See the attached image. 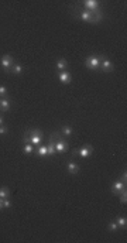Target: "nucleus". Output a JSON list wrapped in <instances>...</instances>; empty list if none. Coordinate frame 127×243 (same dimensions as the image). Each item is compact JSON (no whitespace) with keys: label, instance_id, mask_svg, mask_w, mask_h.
<instances>
[{"label":"nucleus","instance_id":"0eeeda50","mask_svg":"<svg viewBox=\"0 0 127 243\" xmlns=\"http://www.w3.org/2000/svg\"><path fill=\"white\" fill-rule=\"evenodd\" d=\"M85 6H86V10H89V11H96V10H99V2H96V0H86L85 2Z\"/></svg>","mask_w":127,"mask_h":243},{"label":"nucleus","instance_id":"bb28decb","mask_svg":"<svg viewBox=\"0 0 127 243\" xmlns=\"http://www.w3.org/2000/svg\"><path fill=\"white\" fill-rule=\"evenodd\" d=\"M2 208H3V199L0 198V209H2Z\"/></svg>","mask_w":127,"mask_h":243},{"label":"nucleus","instance_id":"412c9836","mask_svg":"<svg viewBox=\"0 0 127 243\" xmlns=\"http://www.w3.org/2000/svg\"><path fill=\"white\" fill-rule=\"evenodd\" d=\"M11 68H13V72L14 73H21L23 72V65L21 64H14Z\"/></svg>","mask_w":127,"mask_h":243},{"label":"nucleus","instance_id":"cd10ccee","mask_svg":"<svg viewBox=\"0 0 127 243\" xmlns=\"http://www.w3.org/2000/svg\"><path fill=\"white\" fill-rule=\"evenodd\" d=\"M2 124H3V117L0 116V126H2Z\"/></svg>","mask_w":127,"mask_h":243},{"label":"nucleus","instance_id":"4be33fe9","mask_svg":"<svg viewBox=\"0 0 127 243\" xmlns=\"http://www.w3.org/2000/svg\"><path fill=\"white\" fill-rule=\"evenodd\" d=\"M62 133H64L65 136H71V134H72V129H71L69 126H64V129H62Z\"/></svg>","mask_w":127,"mask_h":243},{"label":"nucleus","instance_id":"393cba45","mask_svg":"<svg viewBox=\"0 0 127 243\" xmlns=\"http://www.w3.org/2000/svg\"><path fill=\"white\" fill-rule=\"evenodd\" d=\"M6 92H7V89H6V86H3V85H0V96H4Z\"/></svg>","mask_w":127,"mask_h":243},{"label":"nucleus","instance_id":"39448f33","mask_svg":"<svg viewBox=\"0 0 127 243\" xmlns=\"http://www.w3.org/2000/svg\"><path fill=\"white\" fill-rule=\"evenodd\" d=\"M51 140H52V138H51ZM54 146H55V151L56 153H64L65 150H66V147H68L66 143H65L64 140H56V141H54Z\"/></svg>","mask_w":127,"mask_h":243},{"label":"nucleus","instance_id":"a878e982","mask_svg":"<svg viewBox=\"0 0 127 243\" xmlns=\"http://www.w3.org/2000/svg\"><path fill=\"white\" fill-rule=\"evenodd\" d=\"M126 177H127V175H126V171H124V172H123V174H121V180H120V181H121V182H123V184H124V185H126V181H127V178H126Z\"/></svg>","mask_w":127,"mask_h":243},{"label":"nucleus","instance_id":"4468645a","mask_svg":"<svg viewBox=\"0 0 127 243\" xmlns=\"http://www.w3.org/2000/svg\"><path fill=\"white\" fill-rule=\"evenodd\" d=\"M116 223H117V226H119V228L126 229V226H127V219H126L124 216H119L117 219H116Z\"/></svg>","mask_w":127,"mask_h":243},{"label":"nucleus","instance_id":"5701e85b","mask_svg":"<svg viewBox=\"0 0 127 243\" xmlns=\"http://www.w3.org/2000/svg\"><path fill=\"white\" fill-rule=\"evenodd\" d=\"M11 206V201H8V198L3 199V208H10Z\"/></svg>","mask_w":127,"mask_h":243},{"label":"nucleus","instance_id":"aec40b11","mask_svg":"<svg viewBox=\"0 0 127 243\" xmlns=\"http://www.w3.org/2000/svg\"><path fill=\"white\" fill-rule=\"evenodd\" d=\"M107 229H109L110 232H116L119 229L117 223H116V220H112V222H109V225H107Z\"/></svg>","mask_w":127,"mask_h":243},{"label":"nucleus","instance_id":"f03ea898","mask_svg":"<svg viewBox=\"0 0 127 243\" xmlns=\"http://www.w3.org/2000/svg\"><path fill=\"white\" fill-rule=\"evenodd\" d=\"M85 64H86V68H89V69H98V68H100V59L98 57L92 55V57H87Z\"/></svg>","mask_w":127,"mask_h":243},{"label":"nucleus","instance_id":"1a4fd4ad","mask_svg":"<svg viewBox=\"0 0 127 243\" xmlns=\"http://www.w3.org/2000/svg\"><path fill=\"white\" fill-rule=\"evenodd\" d=\"M81 20L82 21H86V23L93 21V13L92 11H89V10H83L81 13Z\"/></svg>","mask_w":127,"mask_h":243},{"label":"nucleus","instance_id":"6ab92c4d","mask_svg":"<svg viewBox=\"0 0 127 243\" xmlns=\"http://www.w3.org/2000/svg\"><path fill=\"white\" fill-rule=\"evenodd\" d=\"M47 150H48V154H51V155H54V154H55V146H54V141L52 140H51L50 141V144H48V146H47Z\"/></svg>","mask_w":127,"mask_h":243},{"label":"nucleus","instance_id":"f257e3e1","mask_svg":"<svg viewBox=\"0 0 127 243\" xmlns=\"http://www.w3.org/2000/svg\"><path fill=\"white\" fill-rule=\"evenodd\" d=\"M41 140H42L41 130H38V129L31 130V132H30V136H28V141H30V144H33L34 147H35V146H40V144H41Z\"/></svg>","mask_w":127,"mask_h":243},{"label":"nucleus","instance_id":"423d86ee","mask_svg":"<svg viewBox=\"0 0 127 243\" xmlns=\"http://www.w3.org/2000/svg\"><path fill=\"white\" fill-rule=\"evenodd\" d=\"M59 81L62 82V84H69L71 81H72V76H71V73L68 72V71H61L58 75Z\"/></svg>","mask_w":127,"mask_h":243},{"label":"nucleus","instance_id":"20e7f679","mask_svg":"<svg viewBox=\"0 0 127 243\" xmlns=\"http://www.w3.org/2000/svg\"><path fill=\"white\" fill-rule=\"evenodd\" d=\"M92 151H93L92 146H85V147H82L81 150H78V154H79V157L86 158V157H89V155L92 154Z\"/></svg>","mask_w":127,"mask_h":243},{"label":"nucleus","instance_id":"9d476101","mask_svg":"<svg viewBox=\"0 0 127 243\" xmlns=\"http://www.w3.org/2000/svg\"><path fill=\"white\" fill-rule=\"evenodd\" d=\"M10 106H11V103H10V100H8V99H6V98L0 99V110L7 112V110L10 109Z\"/></svg>","mask_w":127,"mask_h":243},{"label":"nucleus","instance_id":"f8f14e48","mask_svg":"<svg viewBox=\"0 0 127 243\" xmlns=\"http://www.w3.org/2000/svg\"><path fill=\"white\" fill-rule=\"evenodd\" d=\"M100 67L103 68L104 71H113V64L109 61V59H103V61H100Z\"/></svg>","mask_w":127,"mask_h":243},{"label":"nucleus","instance_id":"dca6fc26","mask_svg":"<svg viewBox=\"0 0 127 243\" xmlns=\"http://www.w3.org/2000/svg\"><path fill=\"white\" fill-rule=\"evenodd\" d=\"M37 154H38L40 157H45V155H48L47 146H38V150H37Z\"/></svg>","mask_w":127,"mask_h":243},{"label":"nucleus","instance_id":"7ed1b4c3","mask_svg":"<svg viewBox=\"0 0 127 243\" xmlns=\"http://www.w3.org/2000/svg\"><path fill=\"white\" fill-rule=\"evenodd\" d=\"M0 65H2L4 69H10L11 67L14 65V59L11 55H4L2 58V61H0Z\"/></svg>","mask_w":127,"mask_h":243},{"label":"nucleus","instance_id":"a211bd4d","mask_svg":"<svg viewBox=\"0 0 127 243\" xmlns=\"http://www.w3.org/2000/svg\"><path fill=\"white\" fill-rule=\"evenodd\" d=\"M119 194H120V202L126 205V203H127V191H126V189H121Z\"/></svg>","mask_w":127,"mask_h":243},{"label":"nucleus","instance_id":"9b49d317","mask_svg":"<svg viewBox=\"0 0 127 243\" xmlns=\"http://www.w3.org/2000/svg\"><path fill=\"white\" fill-rule=\"evenodd\" d=\"M121 189H124V184L121 182V181H117V182H114L112 185V192L113 194H119Z\"/></svg>","mask_w":127,"mask_h":243},{"label":"nucleus","instance_id":"6e6552de","mask_svg":"<svg viewBox=\"0 0 127 243\" xmlns=\"http://www.w3.org/2000/svg\"><path fill=\"white\" fill-rule=\"evenodd\" d=\"M66 170H68V172H71V174H78L79 172V165L75 163V161H69V163L66 164Z\"/></svg>","mask_w":127,"mask_h":243},{"label":"nucleus","instance_id":"b1692460","mask_svg":"<svg viewBox=\"0 0 127 243\" xmlns=\"http://www.w3.org/2000/svg\"><path fill=\"white\" fill-rule=\"evenodd\" d=\"M6 133H7V127L2 124V126H0V136H4Z\"/></svg>","mask_w":127,"mask_h":243},{"label":"nucleus","instance_id":"f3484780","mask_svg":"<svg viewBox=\"0 0 127 243\" xmlns=\"http://www.w3.org/2000/svg\"><path fill=\"white\" fill-rule=\"evenodd\" d=\"M23 151L25 153V154H31V153H34V146L30 143L24 144V147H23Z\"/></svg>","mask_w":127,"mask_h":243},{"label":"nucleus","instance_id":"ddd939ff","mask_svg":"<svg viewBox=\"0 0 127 243\" xmlns=\"http://www.w3.org/2000/svg\"><path fill=\"white\" fill-rule=\"evenodd\" d=\"M10 197V189L7 188V186H2L0 188V198L2 199H6V198Z\"/></svg>","mask_w":127,"mask_h":243},{"label":"nucleus","instance_id":"2eb2a0df","mask_svg":"<svg viewBox=\"0 0 127 243\" xmlns=\"http://www.w3.org/2000/svg\"><path fill=\"white\" fill-rule=\"evenodd\" d=\"M68 67V61L66 59H59L56 61V69H61V71H65V68Z\"/></svg>","mask_w":127,"mask_h":243}]
</instances>
